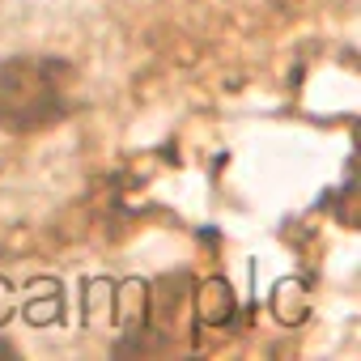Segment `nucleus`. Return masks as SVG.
Instances as JSON below:
<instances>
[{"label":"nucleus","mask_w":361,"mask_h":361,"mask_svg":"<svg viewBox=\"0 0 361 361\" xmlns=\"http://www.w3.org/2000/svg\"><path fill=\"white\" fill-rule=\"evenodd\" d=\"M9 310H13V293H9V285L0 281V323L9 319Z\"/></svg>","instance_id":"f03ea898"},{"label":"nucleus","mask_w":361,"mask_h":361,"mask_svg":"<svg viewBox=\"0 0 361 361\" xmlns=\"http://www.w3.org/2000/svg\"><path fill=\"white\" fill-rule=\"evenodd\" d=\"M73 111V68L51 56H18L0 64V128L39 132Z\"/></svg>","instance_id":"f257e3e1"}]
</instances>
